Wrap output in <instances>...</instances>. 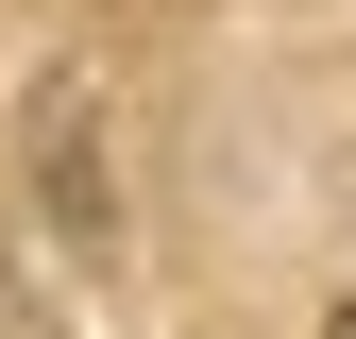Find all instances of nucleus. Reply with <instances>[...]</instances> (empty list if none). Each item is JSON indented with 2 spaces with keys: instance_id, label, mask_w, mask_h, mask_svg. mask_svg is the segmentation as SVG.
Here are the masks:
<instances>
[{
  "instance_id": "f257e3e1",
  "label": "nucleus",
  "mask_w": 356,
  "mask_h": 339,
  "mask_svg": "<svg viewBox=\"0 0 356 339\" xmlns=\"http://www.w3.org/2000/svg\"><path fill=\"white\" fill-rule=\"evenodd\" d=\"M339 339H356V322H339Z\"/></svg>"
}]
</instances>
